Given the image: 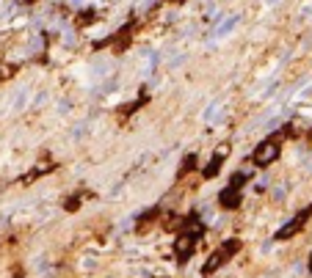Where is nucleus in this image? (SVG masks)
<instances>
[{
	"label": "nucleus",
	"instance_id": "obj_6",
	"mask_svg": "<svg viewBox=\"0 0 312 278\" xmlns=\"http://www.w3.org/2000/svg\"><path fill=\"white\" fill-rule=\"evenodd\" d=\"M221 264H224V259L219 256V251H216V253H213V256H210V259H207V262H204V267H202V275H213V273H216V270H219V267H221Z\"/></svg>",
	"mask_w": 312,
	"mask_h": 278
},
{
	"label": "nucleus",
	"instance_id": "obj_13",
	"mask_svg": "<svg viewBox=\"0 0 312 278\" xmlns=\"http://www.w3.org/2000/svg\"><path fill=\"white\" fill-rule=\"evenodd\" d=\"M64 206H67L69 212H75V210H78V206H80V198H69V201H67V204H64Z\"/></svg>",
	"mask_w": 312,
	"mask_h": 278
},
{
	"label": "nucleus",
	"instance_id": "obj_14",
	"mask_svg": "<svg viewBox=\"0 0 312 278\" xmlns=\"http://www.w3.org/2000/svg\"><path fill=\"white\" fill-rule=\"evenodd\" d=\"M22 3H36V0H22Z\"/></svg>",
	"mask_w": 312,
	"mask_h": 278
},
{
	"label": "nucleus",
	"instance_id": "obj_4",
	"mask_svg": "<svg viewBox=\"0 0 312 278\" xmlns=\"http://www.w3.org/2000/svg\"><path fill=\"white\" fill-rule=\"evenodd\" d=\"M219 201H221V206H224V210H235V206L240 204V193L235 190V187H227V190H221Z\"/></svg>",
	"mask_w": 312,
	"mask_h": 278
},
{
	"label": "nucleus",
	"instance_id": "obj_7",
	"mask_svg": "<svg viewBox=\"0 0 312 278\" xmlns=\"http://www.w3.org/2000/svg\"><path fill=\"white\" fill-rule=\"evenodd\" d=\"M235 25H238V17H229V20H224V22H221V25H219V28H216V36H227V33H229V31H232V28H235Z\"/></svg>",
	"mask_w": 312,
	"mask_h": 278
},
{
	"label": "nucleus",
	"instance_id": "obj_9",
	"mask_svg": "<svg viewBox=\"0 0 312 278\" xmlns=\"http://www.w3.org/2000/svg\"><path fill=\"white\" fill-rule=\"evenodd\" d=\"M221 163H224V160H219V157H213V160H210V163H207V168H204V171H202V174H204V176H207V179H210V176H216V174H219V168H221Z\"/></svg>",
	"mask_w": 312,
	"mask_h": 278
},
{
	"label": "nucleus",
	"instance_id": "obj_10",
	"mask_svg": "<svg viewBox=\"0 0 312 278\" xmlns=\"http://www.w3.org/2000/svg\"><path fill=\"white\" fill-rule=\"evenodd\" d=\"M193 168H196V155H188L185 163H182V168H180V176L188 174V171H193Z\"/></svg>",
	"mask_w": 312,
	"mask_h": 278
},
{
	"label": "nucleus",
	"instance_id": "obj_1",
	"mask_svg": "<svg viewBox=\"0 0 312 278\" xmlns=\"http://www.w3.org/2000/svg\"><path fill=\"white\" fill-rule=\"evenodd\" d=\"M254 165H260V168H266V165H271L274 160H279V141H263L260 146L254 149Z\"/></svg>",
	"mask_w": 312,
	"mask_h": 278
},
{
	"label": "nucleus",
	"instance_id": "obj_12",
	"mask_svg": "<svg viewBox=\"0 0 312 278\" xmlns=\"http://www.w3.org/2000/svg\"><path fill=\"white\" fill-rule=\"evenodd\" d=\"M227 155H229V144L216 146V155H213V157H219V160H221V157H227Z\"/></svg>",
	"mask_w": 312,
	"mask_h": 278
},
{
	"label": "nucleus",
	"instance_id": "obj_3",
	"mask_svg": "<svg viewBox=\"0 0 312 278\" xmlns=\"http://www.w3.org/2000/svg\"><path fill=\"white\" fill-rule=\"evenodd\" d=\"M193 245H196V234H191V232H182L180 237L174 240V256H177L180 262H185V259L193 253Z\"/></svg>",
	"mask_w": 312,
	"mask_h": 278
},
{
	"label": "nucleus",
	"instance_id": "obj_5",
	"mask_svg": "<svg viewBox=\"0 0 312 278\" xmlns=\"http://www.w3.org/2000/svg\"><path fill=\"white\" fill-rule=\"evenodd\" d=\"M238 251H240V242H238V240H227V242L219 248V256L224 259V262H229V259H232Z\"/></svg>",
	"mask_w": 312,
	"mask_h": 278
},
{
	"label": "nucleus",
	"instance_id": "obj_16",
	"mask_svg": "<svg viewBox=\"0 0 312 278\" xmlns=\"http://www.w3.org/2000/svg\"><path fill=\"white\" fill-rule=\"evenodd\" d=\"M268 3H276V0H268Z\"/></svg>",
	"mask_w": 312,
	"mask_h": 278
},
{
	"label": "nucleus",
	"instance_id": "obj_15",
	"mask_svg": "<svg viewBox=\"0 0 312 278\" xmlns=\"http://www.w3.org/2000/svg\"><path fill=\"white\" fill-rule=\"evenodd\" d=\"M309 270H312V256H309Z\"/></svg>",
	"mask_w": 312,
	"mask_h": 278
},
{
	"label": "nucleus",
	"instance_id": "obj_2",
	"mask_svg": "<svg viewBox=\"0 0 312 278\" xmlns=\"http://www.w3.org/2000/svg\"><path fill=\"white\" fill-rule=\"evenodd\" d=\"M309 215H312V204L307 206V210H301V212H298V215L293 218L290 223H285V226H282L279 232H276V240H287V237H293V234H296L298 229H301L304 223H307V218H309Z\"/></svg>",
	"mask_w": 312,
	"mask_h": 278
},
{
	"label": "nucleus",
	"instance_id": "obj_11",
	"mask_svg": "<svg viewBox=\"0 0 312 278\" xmlns=\"http://www.w3.org/2000/svg\"><path fill=\"white\" fill-rule=\"evenodd\" d=\"M89 22H94V11H91V9H86L83 14L78 17V25L83 28V25H89Z\"/></svg>",
	"mask_w": 312,
	"mask_h": 278
},
{
	"label": "nucleus",
	"instance_id": "obj_8",
	"mask_svg": "<svg viewBox=\"0 0 312 278\" xmlns=\"http://www.w3.org/2000/svg\"><path fill=\"white\" fill-rule=\"evenodd\" d=\"M249 176H251L249 171H238V174H235L232 179H229V187H235V190H240V187H243V182L249 179Z\"/></svg>",
	"mask_w": 312,
	"mask_h": 278
}]
</instances>
